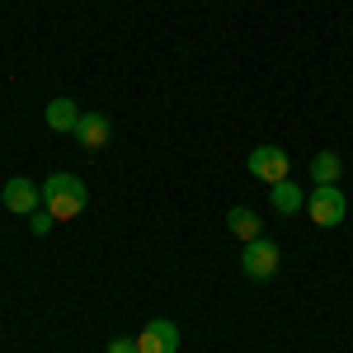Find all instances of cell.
Here are the masks:
<instances>
[{
  "mask_svg": "<svg viewBox=\"0 0 353 353\" xmlns=\"http://www.w3.org/2000/svg\"><path fill=\"white\" fill-rule=\"evenodd\" d=\"M48 226H52V212L43 208V212H33V221H28V231L33 236H48Z\"/></svg>",
  "mask_w": 353,
  "mask_h": 353,
  "instance_id": "12",
  "label": "cell"
},
{
  "mask_svg": "<svg viewBox=\"0 0 353 353\" xmlns=\"http://www.w3.org/2000/svg\"><path fill=\"white\" fill-rule=\"evenodd\" d=\"M283 269V250L273 241H245V250H241V273L245 278H254V283H269L273 273Z\"/></svg>",
  "mask_w": 353,
  "mask_h": 353,
  "instance_id": "3",
  "label": "cell"
},
{
  "mask_svg": "<svg viewBox=\"0 0 353 353\" xmlns=\"http://www.w3.org/2000/svg\"><path fill=\"white\" fill-rule=\"evenodd\" d=\"M226 226H231V236H236L241 245L264 236V217H254L250 208H231V212H226Z\"/></svg>",
  "mask_w": 353,
  "mask_h": 353,
  "instance_id": "10",
  "label": "cell"
},
{
  "mask_svg": "<svg viewBox=\"0 0 353 353\" xmlns=\"http://www.w3.org/2000/svg\"><path fill=\"white\" fill-rule=\"evenodd\" d=\"M104 353H137V339L118 334V339H109V349H104Z\"/></svg>",
  "mask_w": 353,
  "mask_h": 353,
  "instance_id": "13",
  "label": "cell"
},
{
  "mask_svg": "<svg viewBox=\"0 0 353 353\" xmlns=\"http://www.w3.org/2000/svg\"><path fill=\"white\" fill-rule=\"evenodd\" d=\"M269 208L278 212V217H297L301 208H306L301 184H297V179H278V184H269Z\"/></svg>",
  "mask_w": 353,
  "mask_h": 353,
  "instance_id": "8",
  "label": "cell"
},
{
  "mask_svg": "<svg viewBox=\"0 0 353 353\" xmlns=\"http://www.w3.org/2000/svg\"><path fill=\"white\" fill-rule=\"evenodd\" d=\"M137 353H179V325L174 321H146L137 330Z\"/></svg>",
  "mask_w": 353,
  "mask_h": 353,
  "instance_id": "5",
  "label": "cell"
},
{
  "mask_svg": "<svg viewBox=\"0 0 353 353\" xmlns=\"http://www.w3.org/2000/svg\"><path fill=\"white\" fill-rule=\"evenodd\" d=\"M85 203H90V189H85L81 174H71V170H57L52 179H43V208L52 212V221L81 217Z\"/></svg>",
  "mask_w": 353,
  "mask_h": 353,
  "instance_id": "1",
  "label": "cell"
},
{
  "mask_svg": "<svg viewBox=\"0 0 353 353\" xmlns=\"http://www.w3.org/2000/svg\"><path fill=\"white\" fill-rule=\"evenodd\" d=\"M245 170H250L254 179H264V184H278V179L292 174V161H288L283 146H254V151L245 156Z\"/></svg>",
  "mask_w": 353,
  "mask_h": 353,
  "instance_id": "4",
  "label": "cell"
},
{
  "mask_svg": "<svg viewBox=\"0 0 353 353\" xmlns=\"http://www.w3.org/2000/svg\"><path fill=\"white\" fill-rule=\"evenodd\" d=\"M81 104H76V99H66V94H57L52 104H48V109H43V123H48V128H52V132H76V123H81Z\"/></svg>",
  "mask_w": 353,
  "mask_h": 353,
  "instance_id": "9",
  "label": "cell"
},
{
  "mask_svg": "<svg viewBox=\"0 0 353 353\" xmlns=\"http://www.w3.org/2000/svg\"><path fill=\"white\" fill-rule=\"evenodd\" d=\"M339 174H344L339 151H316V156H311V179H316V184H339Z\"/></svg>",
  "mask_w": 353,
  "mask_h": 353,
  "instance_id": "11",
  "label": "cell"
},
{
  "mask_svg": "<svg viewBox=\"0 0 353 353\" xmlns=\"http://www.w3.org/2000/svg\"><path fill=\"white\" fill-rule=\"evenodd\" d=\"M0 203H5L10 212H19V217H33L38 203H43V184H33V179H24V174H14V179H5Z\"/></svg>",
  "mask_w": 353,
  "mask_h": 353,
  "instance_id": "6",
  "label": "cell"
},
{
  "mask_svg": "<svg viewBox=\"0 0 353 353\" xmlns=\"http://www.w3.org/2000/svg\"><path fill=\"white\" fill-rule=\"evenodd\" d=\"M109 137H113L109 113H81V123H76V141H81L85 151H104Z\"/></svg>",
  "mask_w": 353,
  "mask_h": 353,
  "instance_id": "7",
  "label": "cell"
},
{
  "mask_svg": "<svg viewBox=\"0 0 353 353\" xmlns=\"http://www.w3.org/2000/svg\"><path fill=\"white\" fill-rule=\"evenodd\" d=\"M306 217L316 221V226H339V221L349 217V198L339 184H316V189L306 193Z\"/></svg>",
  "mask_w": 353,
  "mask_h": 353,
  "instance_id": "2",
  "label": "cell"
}]
</instances>
